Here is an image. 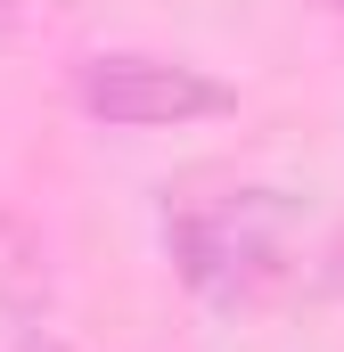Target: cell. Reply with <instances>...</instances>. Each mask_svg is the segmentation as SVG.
<instances>
[{"label":"cell","instance_id":"cell-1","mask_svg":"<svg viewBox=\"0 0 344 352\" xmlns=\"http://www.w3.org/2000/svg\"><path fill=\"white\" fill-rule=\"evenodd\" d=\"M172 263L197 295L213 303H255L287 270V205L270 188H222L172 213Z\"/></svg>","mask_w":344,"mask_h":352},{"label":"cell","instance_id":"cell-2","mask_svg":"<svg viewBox=\"0 0 344 352\" xmlns=\"http://www.w3.org/2000/svg\"><path fill=\"white\" fill-rule=\"evenodd\" d=\"M74 90H83L90 115L115 123V131H172V123L230 115V82H213L205 66H180V58H148V50L90 58Z\"/></svg>","mask_w":344,"mask_h":352},{"label":"cell","instance_id":"cell-3","mask_svg":"<svg viewBox=\"0 0 344 352\" xmlns=\"http://www.w3.org/2000/svg\"><path fill=\"white\" fill-rule=\"evenodd\" d=\"M25 352H66V344H50V336H41V344H25Z\"/></svg>","mask_w":344,"mask_h":352}]
</instances>
